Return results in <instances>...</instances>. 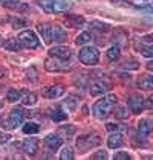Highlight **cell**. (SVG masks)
I'll list each match as a JSON object with an SVG mask.
<instances>
[{"instance_id": "obj_7", "label": "cell", "mask_w": 153, "mask_h": 160, "mask_svg": "<svg viewBox=\"0 0 153 160\" xmlns=\"http://www.w3.org/2000/svg\"><path fill=\"white\" fill-rule=\"evenodd\" d=\"M127 105H129V108L132 110V113L140 114L141 111L144 110V98L141 95H138V93H133V95L129 96Z\"/></svg>"}, {"instance_id": "obj_1", "label": "cell", "mask_w": 153, "mask_h": 160, "mask_svg": "<svg viewBox=\"0 0 153 160\" xmlns=\"http://www.w3.org/2000/svg\"><path fill=\"white\" fill-rule=\"evenodd\" d=\"M115 104H116V96H115V95H107V96H104L103 99L97 101V102L93 104L92 113H93L95 118L104 119V118L109 116V113L112 111Z\"/></svg>"}, {"instance_id": "obj_22", "label": "cell", "mask_w": 153, "mask_h": 160, "mask_svg": "<svg viewBox=\"0 0 153 160\" xmlns=\"http://www.w3.org/2000/svg\"><path fill=\"white\" fill-rule=\"evenodd\" d=\"M3 48H5L6 50L18 52V50L22 49V44L18 43V40H17V38H9V40H6V41L3 43Z\"/></svg>"}, {"instance_id": "obj_35", "label": "cell", "mask_w": 153, "mask_h": 160, "mask_svg": "<svg viewBox=\"0 0 153 160\" xmlns=\"http://www.w3.org/2000/svg\"><path fill=\"white\" fill-rule=\"evenodd\" d=\"M3 3L6 8H18V5H20L18 0H3Z\"/></svg>"}, {"instance_id": "obj_21", "label": "cell", "mask_w": 153, "mask_h": 160, "mask_svg": "<svg viewBox=\"0 0 153 160\" xmlns=\"http://www.w3.org/2000/svg\"><path fill=\"white\" fill-rule=\"evenodd\" d=\"M150 131H152L150 122H149L147 119H141L140 122H138V134H140L141 137H145V136L150 134Z\"/></svg>"}, {"instance_id": "obj_16", "label": "cell", "mask_w": 153, "mask_h": 160, "mask_svg": "<svg viewBox=\"0 0 153 160\" xmlns=\"http://www.w3.org/2000/svg\"><path fill=\"white\" fill-rule=\"evenodd\" d=\"M45 142H46V145L51 149H58L61 147V143H63V139L58 134H48L46 139H45Z\"/></svg>"}, {"instance_id": "obj_30", "label": "cell", "mask_w": 153, "mask_h": 160, "mask_svg": "<svg viewBox=\"0 0 153 160\" xmlns=\"http://www.w3.org/2000/svg\"><path fill=\"white\" fill-rule=\"evenodd\" d=\"M35 102H37L35 93H25V96L22 99V104H23V105H34Z\"/></svg>"}, {"instance_id": "obj_34", "label": "cell", "mask_w": 153, "mask_h": 160, "mask_svg": "<svg viewBox=\"0 0 153 160\" xmlns=\"http://www.w3.org/2000/svg\"><path fill=\"white\" fill-rule=\"evenodd\" d=\"M115 160H130V156H129L127 152H124V151H119V152H116L113 156Z\"/></svg>"}, {"instance_id": "obj_3", "label": "cell", "mask_w": 153, "mask_h": 160, "mask_svg": "<svg viewBox=\"0 0 153 160\" xmlns=\"http://www.w3.org/2000/svg\"><path fill=\"white\" fill-rule=\"evenodd\" d=\"M78 60L86 66H95L100 61V50L95 46H84L78 52Z\"/></svg>"}, {"instance_id": "obj_40", "label": "cell", "mask_w": 153, "mask_h": 160, "mask_svg": "<svg viewBox=\"0 0 153 160\" xmlns=\"http://www.w3.org/2000/svg\"><path fill=\"white\" fill-rule=\"evenodd\" d=\"M152 101H153V98H152V96H149V98H147V101H144V107H147V108H153Z\"/></svg>"}, {"instance_id": "obj_28", "label": "cell", "mask_w": 153, "mask_h": 160, "mask_svg": "<svg viewBox=\"0 0 153 160\" xmlns=\"http://www.w3.org/2000/svg\"><path fill=\"white\" fill-rule=\"evenodd\" d=\"M89 41H92V34H90V32H81V34L75 38V44H78V46L87 44Z\"/></svg>"}, {"instance_id": "obj_33", "label": "cell", "mask_w": 153, "mask_h": 160, "mask_svg": "<svg viewBox=\"0 0 153 160\" xmlns=\"http://www.w3.org/2000/svg\"><path fill=\"white\" fill-rule=\"evenodd\" d=\"M74 131H75V130H74V125H67V128H66V127H61V128H60V133H61V134H66L67 137L74 134Z\"/></svg>"}, {"instance_id": "obj_14", "label": "cell", "mask_w": 153, "mask_h": 160, "mask_svg": "<svg viewBox=\"0 0 153 160\" xmlns=\"http://www.w3.org/2000/svg\"><path fill=\"white\" fill-rule=\"evenodd\" d=\"M66 38H67V34H66V31H64L61 26H58V25L52 26V41L63 43V41H66Z\"/></svg>"}, {"instance_id": "obj_20", "label": "cell", "mask_w": 153, "mask_h": 160, "mask_svg": "<svg viewBox=\"0 0 153 160\" xmlns=\"http://www.w3.org/2000/svg\"><path fill=\"white\" fill-rule=\"evenodd\" d=\"M49 116H51L52 121H55V122H61V121H64L67 118L66 111L61 110V107H55V108L49 110Z\"/></svg>"}, {"instance_id": "obj_5", "label": "cell", "mask_w": 153, "mask_h": 160, "mask_svg": "<svg viewBox=\"0 0 153 160\" xmlns=\"http://www.w3.org/2000/svg\"><path fill=\"white\" fill-rule=\"evenodd\" d=\"M17 40H18V43L23 48H28V49H37L40 46L38 37L34 31H23V32H20Z\"/></svg>"}, {"instance_id": "obj_15", "label": "cell", "mask_w": 153, "mask_h": 160, "mask_svg": "<svg viewBox=\"0 0 153 160\" xmlns=\"http://www.w3.org/2000/svg\"><path fill=\"white\" fill-rule=\"evenodd\" d=\"M64 23L69 26V28H81V26L86 23V20L81 15H67L66 20H64Z\"/></svg>"}, {"instance_id": "obj_8", "label": "cell", "mask_w": 153, "mask_h": 160, "mask_svg": "<svg viewBox=\"0 0 153 160\" xmlns=\"http://www.w3.org/2000/svg\"><path fill=\"white\" fill-rule=\"evenodd\" d=\"M45 69H46L48 72H64V70H67L69 67H66V64L63 62V60L49 57V58L45 61Z\"/></svg>"}, {"instance_id": "obj_12", "label": "cell", "mask_w": 153, "mask_h": 160, "mask_svg": "<svg viewBox=\"0 0 153 160\" xmlns=\"http://www.w3.org/2000/svg\"><path fill=\"white\" fill-rule=\"evenodd\" d=\"M63 93H64V87L61 84H55V86L48 87L43 92V96L48 99H55V98H58V96H61Z\"/></svg>"}, {"instance_id": "obj_45", "label": "cell", "mask_w": 153, "mask_h": 160, "mask_svg": "<svg viewBox=\"0 0 153 160\" xmlns=\"http://www.w3.org/2000/svg\"><path fill=\"white\" fill-rule=\"evenodd\" d=\"M113 2H123V0H113Z\"/></svg>"}, {"instance_id": "obj_46", "label": "cell", "mask_w": 153, "mask_h": 160, "mask_svg": "<svg viewBox=\"0 0 153 160\" xmlns=\"http://www.w3.org/2000/svg\"><path fill=\"white\" fill-rule=\"evenodd\" d=\"M0 2H2V0H0Z\"/></svg>"}, {"instance_id": "obj_37", "label": "cell", "mask_w": 153, "mask_h": 160, "mask_svg": "<svg viewBox=\"0 0 153 160\" xmlns=\"http://www.w3.org/2000/svg\"><path fill=\"white\" fill-rule=\"evenodd\" d=\"M93 159L95 160H106L107 159V152H106V151H97V152L93 154Z\"/></svg>"}, {"instance_id": "obj_9", "label": "cell", "mask_w": 153, "mask_h": 160, "mask_svg": "<svg viewBox=\"0 0 153 160\" xmlns=\"http://www.w3.org/2000/svg\"><path fill=\"white\" fill-rule=\"evenodd\" d=\"M49 57H54V58H58V60H63V61H67L71 58V49L67 46H55L49 50Z\"/></svg>"}, {"instance_id": "obj_17", "label": "cell", "mask_w": 153, "mask_h": 160, "mask_svg": "<svg viewBox=\"0 0 153 160\" xmlns=\"http://www.w3.org/2000/svg\"><path fill=\"white\" fill-rule=\"evenodd\" d=\"M123 136L119 134V133H113V134L109 136V139H107V147L110 148V149H116V148H121L123 147Z\"/></svg>"}, {"instance_id": "obj_11", "label": "cell", "mask_w": 153, "mask_h": 160, "mask_svg": "<svg viewBox=\"0 0 153 160\" xmlns=\"http://www.w3.org/2000/svg\"><path fill=\"white\" fill-rule=\"evenodd\" d=\"M37 31L40 34V37L43 38L45 44H51L52 43V26L49 23H38Z\"/></svg>"}, {"instance_id": "obj_36", "label": "cell", "mask_w": 153, "mask_h": 160, "mask_svg": "<svg viewBox=\"0 0 153 160\" xmlns=\"http://www.w3.org/2000/svg\"><path fill=\"white\" fill-rule=\"evenodd\" d=\"M140 67V64L136 61H127L124 66H123V69H130V70H136Z\"/></svg>"}, {"instance_id": "obj_42", "label": "cell", "mask_w": 153, "mask_h": 160, "mask_svg": "<svg viewBox=\"0 0 153 160\" xmlns=\"http://www.w3.org/2000/svg\"><path fill=\"white\" fill-rule=\"evenodd\" d=\"M6 73H8V72H6V69L0 66V78H3V76H5V75H6Z\"/></svg>"}, {"instance_id": "obj_25", "label": "cell", "mask_w": 153, "mask_h": 160, "mask_svg": "<svg viewBox=\"0 0 153 160\" xmlns=\"http://www.w3.org/2000/svg\"><path fill=\"white\" fill-rule=\"evenodd\" d=\"M38 131H40V127L35 122H26L23 125V133L25 134H37Z\"/></svg>"}, {"instance_id": "obj_10", "label": "cell", "mask_w": 153, "mask_h": 160, "mask_svg": "<svg viewBox=\"0 0 153 160\" xmlns=\"http://www.w3.org/2000/svg\"><path fill=\"white\" fill-rule=\"evenodd\" d=\"M22 151L26 152L28 156H35L38 151V140L37 139H25L22 143H20Z\"/></svg>"}, {"instance_id": "obj_19", "label": "cell", "mask_w": 153, "mask_h": 160, "mask_svg": "<svg viewBox=\"0 0 153 160\" xmlns=\"http://www.w3.org/2000/svg\"><path fill=\"white\" fill-rule=\"evenodd\" d=\"M136 86L140 87L141 90H152L153 88V76H150V75L141 76L140 79H138V82H136Z\"/></svg>"}, {"instance_id": "obj_29", "label": "cell", "mask_w": 153, "mask_h": 160, "mask_svg": "<svg viewBox=\"0 0 153 160\" xmlns=\"http://www.w3.org/2000/svg\"><path fill=\"white\" fill-rule=\"evenodd\" d=\"M64 105L67 107L69 111L76 110V107H78V98H75V96H67V98L64 99Z\"/></svg>"}, {"instance_id": "obj_6", "label": "cell", "mask_w": 153, "mask_h": 160, "mask_svg": "<svg viewBox=\"0 0 153 160\" xmlns=\"http://www.w3.org/2000/svg\"><path fill=\"white\" fill-rule=\"evenodd\" d=\"M23 119H25V111L22 110L20 107H15V108H13L11 114L8 116V121H6L5 128H8V130L17 128V127H20L23 123Z\"/></svg>"}, {"instance_id": "obj_44", "label": "cell", "mask_w": 153, "mask_h": 160, "mask_svg": "<svg viewBox=\"0 0 153 160\" xmlns=\"http://www.w3.org/2000/svg\"><path fill=\"white\" fill-rule=\"evenodd\" d=\"M2 107H3V102H2V99H0V108H2Z\"/></svg>"}, {"instance_id": "obj_24", "label": "cell", "mask_w": 153, "mask_h": 160, "mask_svg": "<svg viewBox=\"0 0 153 160\" xmlns=\"http://www.w3.org/2000/svg\"><path fill=\"white\" fill-rule=\"evenodd\" d=\"M90 29L103 34V32H107V31L110 29V26L106 25V23H103V22H98V20H93V22H90Z\"/></svg>"}, {"instance_id": "obj_4", "label": "cell", "mask_w": 153, "mask_h": 160, "mask_svg": "<svg viewBox=\"0 0 153 160\" xmlns=\"http://www.w3.org/2000/svg\"><path fill=\"white\" fill-rule=\"evenodd\" d=\"M101 142L100 136L95 134V133H89V134H83L76 139V148L80 151H87L92 147H97L98 143Z\"/></svg>"}, {"instance_id": "obj_13", "label": "cell", "mask_w": 153, "mask_h": 160, "mask_svg": "<svg viewBox=\"0 0 153 160\" xmlns=\"http://www.w3.org/2000/svg\"><path fill=\"white\" fill-rule=\"evenodd\" d=\"M109 90V84L107 82H104V81H97V82H93L92 86H90L89 92L92 96H98V95H104L106 92Z\"/></svg>"}, {"instance_id": "obj_27", "label": "cell", "mask_w": 153, "mask_h": 160, "mask_svg": "<svg viewBox=\"0 0 153 160\" xmlns=\"http://www.w3.org/2000/svg\"><path fill=\"white\" fill-rule=\"evenodd\" d=\"M20 98H22V90L11 88V90L6 92V101H8V102H17Z\"/></svg>"}, {"instance_id": "obj_39", "label": "cell", "mask_w": 153, "mask_h": 160, "mask_svg": "<svg viewBox=\"0 0 153 160\" xmlns=\"http://www.w3.org/2000/svg\"><path fill=\"white\" fill-rule=\"evenodd\" d=\"M106 130H107V131H118V130H119V125H118V123H113V122H109L106 125Z\"/></svg>"}, {"instance_id": "obj_18", "label": "cell", "mask_w": 153, "mask_h": 160, "mask_svg": "<svg viewBox=\"0 0 153 160\" xmlns=\"http://www.w3.org/2000/svg\"><path fill=\"white\" fill-rule=\"evenodd\" d=\"M135 49L141 52L144 57H147V58H152L153 57V49H152V44H145V43H142V41H135Z\"/></svg>"}, {"instance_id": "obj_43", "label": "cell", "mask_w": 153, "mask_h": 160, "mask_svg": "<svg viewBox=\"0 0 153 160\" xmlns=\"http://www.w3.org/2000/svg\"><path fill=\"white\" fill-rule=\"evenodd\" d=\"M147 69H149V70H152V69H153V62L152 61L147 62Z\"/></svg>"}, {"instance_id": "obj_2", "label": "cell", "mask_w": 153, "mask_h": 160, "mask_svg": "<svg viewBox=\"0 0 153 160\" xmlns=\"http://www.w3.org/2000/svg\"><path fill=\"white\" fill-rule=\"evenodd\" d=\"M37 2L43 11L51 12V14L64 12L71 6V2L69 0H37Z\"/></svg>"}, {"instance_id": "obj_38", "label": "cell", "mask_w": 153, "mask_h": 160, "mask_svg": "<svg viewBox=\"0 0 153 160\" xmlns=\"http://www.w3.org/2000/svg\"><path fill=\"white\" fill-rule=\"evenodd\" d=\"M26 78H28V81H32V82H35V81H37V79H35V69H34V67H32L31 70H28Z\"/></svg>"}, {"instance_id": "obj_23", "label": "cell", "mask_w": 153, "mask_h": 160, "mask_svg": "<svg viewBox=\"0 0 153 160\" xmlns=\"http://www.w3.org/2000/svg\"><path fill=\"white\" fill-rule=\"evenodd\" d=\"M119 53H121L119 46H112V48H109V49L106 50V58L109 61H115V60L119 58Z\"/></svg>"}, {"instance_id": "obj_31", "label": "cell", "mask_w": 153, "mask_h": 160, "mask_svg": "<svg viewBox=\"0 0 153 160\" xmlns=\"http://www.w3.org/2000/svg\"><path fill=\"white\" fill-rule=\"evenodd\" d=\"M60 159L61 160H72L74 159V151H72V148L64 147L63 149H61V152H60Z\"/></svg>"}, {"instance_id": "obj_32", "label": "cell", "mask_w": 153, "mask_h": 160, "mask_svg": "<svg viewBox=\"0 0 153 160\" xmlns=\"http://www.w3.org/2000/svg\"><path fill=\"white\" fill-rule=\"evenodd\" d=\"M11 25H13L14 29H20V28H25L26 26V22L22 20V18H13L11 20Z\"/></svg>"}, {"instance_id": "obj_41", "label": "cell", "mask_w": 153, "mask_h": 160, "mask_svg": "<svg viewBox=\"0 0 153 160\" xmlns=\"http://www.w3.org/2000/svg\"><path fill=\"white\" fill-rule=\"evenodd\" d=\"M9 139H11V137H9V136L6 134H0V142H8V140H9Z\"/></svg>"}, {"instance_id": "obj_26", "label": "cell", "mask_w": 153, "mask_h": 160, "mask_svg": "<svg viewBox=\"0 0 153 160\" xmlns=\"http://www.w3.org/2000/svg\"><path fill=\"white\" fill-rule=\"evenodd\" d=\"M113 107H115V105H113ZM113 113H115V118H116V119H121V121H123V119H127V118H129V110L124 107V105H116Z\"/></svg>"}]
</instances>
